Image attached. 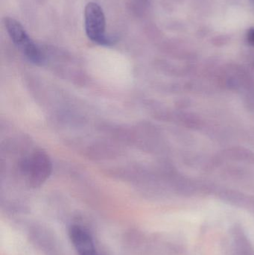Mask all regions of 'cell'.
Here are the masks:
<instances>
[{
    "label": "cell",
    "mask_w": 254,
    "mask_h": 255,
    "mask_svg": "<svg viewBox=\"0 0 254 255\" xmlns=\"http://www.w3.org/2000/svg\"><path fill=\"white\" fill-rule=\"evenodd\" d=\"M4 23L12 41L22 51L28 60L34 64H41L44 61V56L37 45L28 37L22 25L10 17L4 18Z\"/></svg>",
    "instance_id": "cell-1"
},
{
    "label": "cell",
    "mask_w": 254,
    "mask_h": 255,
    "mask_svg": "<svg viewBox=\"0 0 254 255\" xmlns=\"http://www.w3.org/2000/svg\"><path fill=\"white\" fill-rule=\"evenodd\" d=\"M85 29L86 35L95 43L110 45L111 40L105 34V17L101 7L95 2H89L85 7Z\"/></svg>",
    "instance_id": "cell-2"
},
{
    "label": "cell",
    "mask_w": 254,
    "mask_h": 255,
    "mask_svg": "<svg viewBox=\"0 0 254 255\" xmlns=\"http://www.w3.org/2000/svg\"><path fill=\"white\" fill-rule=\"evenodd\" d=\"M27 182L32 187L41 185L50 175L52 163L49 157L43 152H36L23 164Z\"/></svg>",
    "instance_id": "cell-3"
},
{
    "label": "cell",
    "mask_w": 254,
    "mask_h": 255,
    "mask_svg": "<svg viewBox=\"0 0 254 255\" xmlns=\"http://www.w3.org/2000/svg\"><path fill=\"white\" fill-rule=\"evenodd\" d=\"M69 236L78 255H99L92 237L80 226H71L69 230Z\"/></svg>",
    "instance_id": "cell-4"
},
{
    "label": "cell",
    "mask_w": 254,
    "mask_h": 255,
    "mask_svg": "<svg viewBox=\"0 0 254 255\" xmlns=\"http://www.w3.org/2000/svg\"><path fill=\"white\" fill-rule=\"evenodd\" d=\"M247 38L249 43L254 46V28H252L249 29L247 34Z\"/></svg>",
    "instance_id": "cell-5"
},
{
    "label": "cell",
    "mask_w": 254,
    "mask_h": 255,
    "mask_svg": "<svg viewBox=\"0 0 254 255\" xmlns=\"http://www.w3.org/2000/svg\"><path fill=\"white\" fill-rule=\"evenodd\" d=\"M252 1H253V3L254 4V0H252Z\"/></svg>",
    "instance_id": "cell-6"
}]
</instances>
